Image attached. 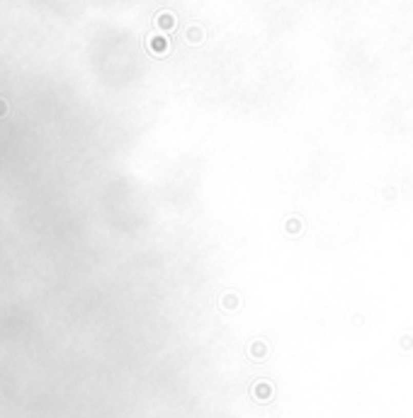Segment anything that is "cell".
Wrapping results in <instances>:
<instances>
[{
	"label": "cell",
	"mask_w": 413,
	"mask_h": 418,
	"mask_svg": "<svg viewBox=\"0 0 413 418\" xmlns=\"http://www.w3.org/2000/svg\"><path fill=\"white\" fill-rule=\"evenodd\" d=\"M5 114H8V103H5V100L0 97V120H3Z\"/></svg>",
	"instance_id": "obj_1"
}]
</instances>
